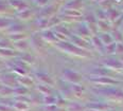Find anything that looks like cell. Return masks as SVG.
<instances>
[{"instance_id": "f1b7e54d", "label": "cell", "mask_w": 123, "mask_h": 111, "mask_svg": "<svg viewBox=\"0 0 123 111\" xmlns=\"http://www.w3.org/2000/svg\"><path fill=\"white\" fill-rule=\"evenodd\" d=\"M57 111H66V109H62V108H60Z\"/></svg>"}, {"instance_id": "7c38bea8", "label": "cell", "mask_w": 123, "mask_h": 111, "mask_svg": "<svg viewBox=\"0 0 123 111\" xmlns=\"http://www.w3.org/2000/svg\"><path fill=\"white\" fill-rule=\"evenodd\" d=\"M84 110H85V106L76 102H71L66 106V111H84Z\"/></svg>"}, {"instance_id": "30bf717a", "label": "cell", "mask_w": 123, "mask_h": 111, "mask_svg": "<svg viewBox=\"0 0 123 111\" xmlns=\"http://www.w3.org/2000/svg\"><path fill=\"white\" fill-rule=\"evenodd\" d=\"M12 108L17 111H28L30 106H29V104H27V103L19 102V100H13Z\"/></svg>"}, {"instance_id": "7402d4cb", "label": "cell", "mask_w": 123, "mask_h": 111, "mask_svg": "<svg viewBox=\"0 0 123 111\" xmlns=\"http://www.w3.org/2000/svg\"><path fill=\"white\" fill-rule=\"evenodd\" d=\"M115 46H116L115 43H111H111H108V46L106 47V52L108 53V54L112 53V52H114V50H115V48H116Z\"/></svg>"}, {"instance_id": "9c48e42d", "label": "cell", "mask_w": 123, "mask_h": 111, "mask_svg": "<svg viewBox=\"0 0 123 111\" xmlns=\"http://www.w3.org/2000/svg\"><path fill=\"white\" fill-rule=\"evenodd\" d=\"M36 89L39 93H42L43 95H48V94H53V89L52 87L49 85H45V84H38L36 85Z\"/></svg>"}, {"instance_id": "d6986e66", "label": "cell", "mask_w": 123, "mask_h": 111, "mask_svg": "<svg viewBox=\"0 0 123 111\" xmlns=\"http://www.w3.org/2000/svg\"><path fill=\"white\" fill-rule=\"evenodd\" d=\"M58 109H60V108H58L55 104H53V105H45L43 106V111H57Z\"/></svg>"}, {"instance_id": "4fadbf2b", "label": "cell", "mask_w": 123, "mask_h": 111, "mask_svg": "<svg viewBox=\"0 0 123 111\" xmlns=\"http://www.w3.org/2000/svg\"><path fill=\"white\" fill-rule=\"evenodd\" d=\"M12 95H14L13 94V88L0 84V96L9 97V96H12Z\"/></svg>"}, {"instance_id": "4316f807", "label": "cell", "mask_w": 123, "mask_h": 111, "mask_svg": "<svg viewBox=\"0 0 123 111\" xmlns=\"http://www.w3.org/2000/svg\"><path fill=\"white\" fill-rule=\"evenodd\" d=\"M9 25V22L6 19H0V28H4Z\"/></svg>"}, {"instance_id": "3957f363", "label": "cell", "mask_w": 123, "mask_h": 111, "mask_svg": "<svg viewBox=\"0 0 123 111\" xmlns=\"http://www.w3.org/2000/svg\"><path fill=\"white\" fill-rule=\"evenodd\" d=\"M91 82L98 85H107V86H114V85H119L121 84V82L118 79L111 78V77H107V76H94L91 77Z\"/></svg>"}, {"instance_id": "8992f818", "label": "cell", "mask_w": 123, "mask_h": 111, "mask_svg": "<svg viewBox=\"0 0 123 111\" xmlns=\"http://www.w3.org/2000/svg\"><path fill=\"white\" fill-rule=\"evenodd\" d=\"M35 77L39 84H45V85H49V86H54V81L52 79V77L50 75H48L45 72H36L35 73Z\"/></svg>"}, {"instance_id": "e0dca14e", "label": "cell", "mask_w": 123, "mask_h": 111, "mask_svg": "<svg viewBox=\"0 0 123 111\" xmlns=\"http://www.w3.org/2000/svg\"><path fill=\"white\" fill-rule=\"evenodd\" d=\"M13 100H19V102H24L27 104H31V99L27 95H15Z\"/></svg>"}, {"instance_id": "ffe728a7", "label": "cell", "mask_w": 123, "mask_h": 111, "mask_svg": "<svg viewBox=\"0 0 123 111\" xmlns=\"http://www.w3.org/2000/svg\"><path fill=\"white\" fill-rule=\"evenodd\" d=\"M0 111H14L13 108L9 105H6L3 103H0Z\"/></svg>"}, {"instance_id": "9a60e30c", "label": "cell", "mask_w": 123, "mask_h": 111, "mask_svg": "<svg viewBox=\"0 0 123 111\" xmlns=\"http://www.w3.org/2000/svg\"><path fill=\"white\" fill-rule=\"evenodd\" d=\"M56 99H57V97L54 96L53 94L43 95V96L42 97V104L43 105H53V104H56Z\"/></svg>"}, {"instance_id": "ba28073f", "label": "cell", "mask_w": 123, "mask_h": 111, "mask_svg": "<svg viewBox=\"0 0 123 111\" xmlns=\"http://www.w3.org/2000/svg\"><path fill=\"white\" fill-rule=\"evenodd\" d=\"M104 64L106 67H108V68L114 69V70H121V69H123V64L120 61L116 60V59H106V60H104Z\"/></svg>"}, {"instance_id": "d4e9b609", "label": "cell", "mask_w": 123, "mask_h": 111, "mask_svg": "<svg viewBox=\"0 0 123 111\" xmlns=\"http://www.w3.org/2000/svg\"><path fill=\"white\" fill-rule=\"evenodd\" d=\"M16 47L18 49H21V50H25V48H27V42H25V41H21V42H17L16 43Z\"/></svg>"}, {"instance_id": "5bb4252c", "label": "cell", "mask_w": 123, "mask_h": 111, "mask_svg": "<svg viewBox=\"0 0 123 111\" xmlns=\"http://www.w3.org/2000/svg\"><path fill=\"white\" fill-rule=\"evenodd\" d=\"M29 93V88L24 87L21 85H17L16 87L13 88V94L15 95H27Z\"/></svg>"}, {"instance_id": "5b68a950", "label": "cell", "mask_w": 123, "mask_h": 111, "mask_svg": "<svg viewBox=\"0 0 123 111\" xmlns=\"http://www.w3.org/2000/svg\"><path fill=\"white\" fill-rule=\"evenodd\" d=\"M58 47H60L62 50L66 51V52H69V53H72V54H74V55H82V56H84L86 54L83 50H81V49L74 47V46H72V45H69V43H67V42H62V43L58 45Z\"/></svg>"}, {"instance_id": "cb8c5ba5", "label": "cell", "mask_w": 123, "mask_h": 111, "mask_svg": "<svg viewBox=\"0 0 123 111\" xmlns=\"http://www.w3.org/2000/svg\"><path fill=\"white\" fill-rule=\"evenodd\" d=\"M74 40H75V42L78 43V45L80 46V47H82V48H86L87 43H86V42H85V41H84V40H82V39H78V37H76V38H75V39H74Z\"/></svg>"}, {"instance_id": "52a82bcc", "label": "cell", "mask_w": 123, "mask_h": 111, "mask_svg": "<svg viewBox=\"0 0 123 111\" xmlns=\"http://www.w3.org/2000/svg\"><path fill=\"white\" fill-rule=\"evenodd\" d=\"M17 82H18V85H21V86L27 87V88H31L34 86V81L27 75L19 76L18 78H17Z\"/></svg>"}, {"instance_id": "8fae6325", "label": "cell", "mask_w": 123, "mask_h": 111, "mask_svg": "<svg viewBox=\"0 0 123 111\" xmlns=\"http://www.w3.org/2000/svg\"><path fill=\"white\" fill-rule=\"evenodd\" d=\"M87 108H90V109H94L98 111H105L108 109V106L103 103H99V102H93V103H88L86 105Z\"/></svg>"}, {"instance_id": "2e32d148", "label": "cell", "mask_w": 123, "mask_h": 111, "mask_svg": "<svg viewBox=\"0 0 123 111\" xmlns=\"http://www.w3.org/2000/svg\"><path fill=\"white\" fill-rule=\"evenodd\" d=\"M70 90H71V92H72V94L75 95V96H81L84 91L83 87H82L80 84H71Z\"/></svg>"}, {"instance_id": "277c9868", "label": "cell", "mask_w": 123, "mask_h": 111, "mask_svg": "<svg viewBox=\"0 0 123 111\" xmlns=\"http://www.w3.org/2000/svg\"><path fill=\"white\" fill-rule=\"evenodd\" d=\"M0 84L6 85L11 88H14L18 85L17 82V78L11 73H3L0 74Z\"/></svg>"}, {"instance_id": "7a4b0ae2", "label": "cell", "mask_w": 123, "mask_h": 111, "mask_svg": "<svg viewBox=\"0 0 123 111\" xmlns=\"http://www.w3.org/2000/svg\"><path fill=\"white\" fill-rule=\"evenodd\" d=\"M62 77L65 82H69V84H80L82 82V75L78 72L70 70V69H65L63 71Z\"/></svg>"}, {"instance_id": "484cf974", "label": "cell", "mask_w": 123, "mask_h": 111, "mask_svg": "<svg viewBox=\"0 0 123 111\" xmlns=\"http://www.w3.org/2000/svg\"><path fill=\"white\" fill-rule=\"evenodd\" d=\"M0 53L3 54L4 56H13L14 55V52H12V51H7V50H0Z\"/></svg>"}, {"instance_id": "83f0119b", "label": "cell", "mask_w": 123, "mask_h": 111, "mask_svg": "<svg viewBox=\"0 0 123 111\" xmlns=\"http://www.w3.org/2000/svg\"><path fill=\"white\" fill-rule=\"evenodd\" d=\"M84 111H98V110H94V109H90V108H87V110H84Z\"/></svg>"}, {"instance_id": "44dd1931", "label": "cell", "mask_w": 123, "mask_h": 111, "mask_svg": "<svg viewBox=\"0 0 123 111\" xmlns=\"http://www.w3.org/2000/svg\"><path fill=\"white\" fill-rule=\"evenodd\" d=\"M93 42H94V45H96L97 47L99 48V50L102 52V50H103V47H102V40L99 39L98 37H94L93 38Z\"/></svg>"}, {"instance_id": "ac0fdd59", "label": "cell", "mask_w": 123, "mask_h": 111, "mask_svg": "<svg viewBox=\"0 0 123 111\" xmlns=\"http://www.w3.org/2000/svg\"><path fill=\"white\" fill-rule=\"evenodd\" d=\"M67 100H66V99H64L63 96H58L57 99H56V106H57L58 108H63V107H66L67 106Z\"/></svg>"}, {"instance_id": "603a6c76", "label": "cell", "mask_w": 123, "mask_h": 111, "mask_svg": "<svg viewBox=\"0 0 123 111\" xmlns=\"http://www.w3.org/2000/svg\"><path fill=\"white\" fill-rule=\"evenodd\" d=\"M102 41H103L104 43H106V45H108V43L111 42V38L109 35H103L102 36Z\"/></svg>"}, {"instance_id": "6da1fadb", "label": "cell", "mask_w": 123, "mask_h": 111, "mask_svg": "<svg viewBox=\"0 0 123 111\" xmlns=\"http://www.w3.org/2000/svg\"><path fill=\"white\" fill-rule=\"evenodd\" d=\"M98 94L106 96L111 99L122 100L123 99V90H120L118 88H111V89H101L96 91Z\"/></svg>"}]
</instances>
